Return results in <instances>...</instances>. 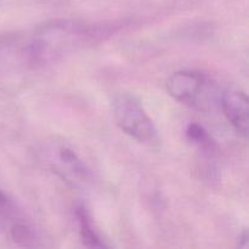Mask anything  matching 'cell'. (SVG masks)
I'll return each instance as SVG.
<instances>
[{
  "label": "cell",
  "instance_id": "obj_7",
  "mask_svg": "<svg viewBox=\"0 0 249 249\" xmlns=\"http://www.w3.org/2000/svg\"><path fill=\"white\" fill-rule=\"evenodd\" d=\"M186 138L192 143L198 146L203 152H213L214 141L209 136L208 131L197 123H190L186 128Z\"/></svg>",
  "mask_w": 249,
  "mask_h": 249
},
{
  "label": "cell",
  "instance_id": "obj_8",
  "mask_svg": "<svg viewBox=\"0 0 249 249\" xmlns=\"http://www.w3.org/2000/svg\"><path fill=\"white\" fill-rule=\"evenodd\" d=\"M11 236L12 240L19 246H24V247H34L38 246L36 241L39 240V236L36 231L31 226L26 225L22 223H16L12 225L11 229Z\"/></svg>",
  "mask_w": 249,
  "mask_h": 249
},
{
  "label": "cell",
  "instance_id": "obj_4",
  "mask_svg": "<svg viewBox=\"0 0 249 249\" xmlns=\"http://www.w3.org/2000/svg\"><path fill=\"white\" fill-rule=\"evenodd\" d=\"M41 155L46 167L70 186L84 189L91 182L89 168L68 146H48L41 151Z\"/></svg>",
  "mask_w": 249,
  "mask_h": 249
},
{
  "label": "cell",
  "instance_id": "obj_6",
  "mask_svg": "<svg viewBox=\"0 0 249 249\" xmlns=\"http://www.w3.org/2000/svg\"><path fill=\"white\" fill-rule=\"evenodd\" d=\"M75 216H77L78 226H79V235L82 242L90 248L106 247V243L101 240L99 233L92 226L91 216L84 206H78L75 208Z\"/></svg>",
  "mask_w": 249,
  "mask_h": 249
},
{
  "label": "cell",
  "instance_id": "obj_9",
  "mask_svg": "<svg viewBox=\"0 0 249 249\" xmlns=\"http://www.w3.org/2000/svg\"><path fill=\"white\" fill-rule=\"evenodd\" d=\"M248 231L245 230L240 236V242H238V247L241 248H247L248 247Z\"/></svg>",
  "mask_w": 249,
  "mask_h": 249
},
{
  "label": "cell",
  "instance_id": "obj_1",
  "mask_svg": "<svg viewBox=\"0 0 249 249\" xmlns=\"http://www.w3.org/2000/svg\"><path fill=\"white\" fill-rule=\"evenodd\" d=\"M111 26L87 24L57 19L39 27L28 48L27 58L33 66H45L85 45L100 41L111 34Z\"/></svg>",
  "mask_w": 249,
  "mask_h": 249
},
{
  "label": "cell",
  "instance_id": "obj_3",
  "mask_svg": "<svg viewBox=\"0 0 249 249\" xmlns=\"http://www.w3.org/2000/svg\"><path fill=\"white\" fill-rule=\"evenodd\" d=\"M113 117L123 133L139 142H153L157 139V129L141 102L131 94H119L114 97Z\"/></svg>",
  "mask_w": 249,
  "mask_h": 249
},
{
  "label": "cell",
  "instance_id": "obj_2",
  "mask_svg": "<svg viewBox=\"0 0 249 249\" xmlns=\"http://www.w3.org/2000/svg\"><path fill=\"white\" fill-rule=\"evenodd\" d=\"M170 96L181 104L208 112L216 105V87L209 77L196 71H179L167 80Z\"/></svg>",
  "mask_w": 249,
  "mask_h": 249
},
{
  "label": "cell",
  "instance_id": "obj_5",
  "mask_svg": "<svg viewBox=\"0 0 249 249\" xmlns=\"http://www.w3.org/2000/svg\"><path fill=\"white\" fill-rule=\"evenodd\" d=\"M220 106L229 123L243 138L248 135L249 101L247 94L238 88H228L220 95Z\"/></svg>",
  "mask_w": 249,
  "mask_h": 249
}]
</instances>
